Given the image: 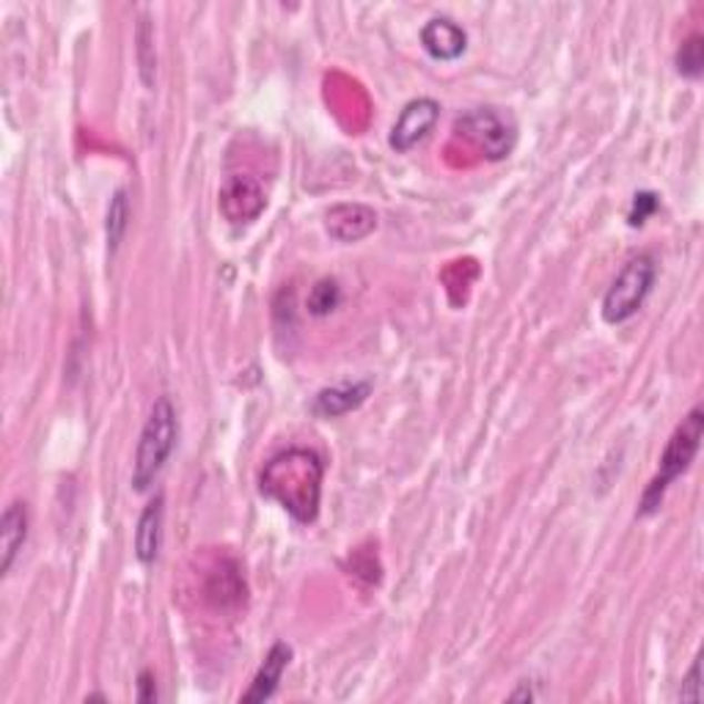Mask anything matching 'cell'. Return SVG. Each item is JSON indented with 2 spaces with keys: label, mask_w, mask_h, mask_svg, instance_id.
Wrapping results in <instances>:
<instances>
[{
  "label": "cell",
  "mask_w": 704,
  "mask_h": 704,
  "mask_svg": "<svg viewBox=\"0 0 704 704\" xmlns=\"http://www.w3.org/2000/svg\"><path fill=\"white\" fill-rule=\"evenodd\" d=\"M322 479L325 463L320 454L311 449H286L259 473V493L275 501L294 521L309 526L320 515Z\"/></svg>",
  "instance_id": "cell-1"
},
{
  "label": "cell",
  "mask_w": 704,
  "mask_h": 704,
  "mask_svg": "<svg viewBox=\"0 0 704 704\" xmlns=\"http://www.w3.org/2000/svg\"><path fill=\"white\" fill-rule=\"evenodd\" d=\"M704 438V411L694 408L677 426H674L672 438L666 441V449L661 454V463H657V473L650 484H646L642 504H638V517H650L661 510L663 495L666 490L683 476L685 471L694 465L696 454L702 449Z\"/></svg>",
  "instance_id": "cell-2"
},
{
  "label": "cell",
  "mask_w": 704,
  "mask_h": 704,
  "mask_svg": "<svg viewBox=\"0 0 704 704\" xmlns=\"http://www.w3.org/2000/svg\"><path fill=\"white\" fill-rule=\"evenodd\" d=\"M177 438L179 421L174 405H171L169 396H160V400H154L152 411L147 415V424L141 430V438H138L135 465H132V490L135 493H147L158 482L165 463L174 454Z\"/></svg>",
  "instance_id": "cell-3"
},
{
  "label": "cell",
  "mask_w": 704,
  "mask_h": 704,
  "mask_svg": "<svg viewBox=\"0 0 704 704\" xmlns=\"http://www.w3.org/2000/svg\"><path fill=\"white\" fill-rule=\"evenodd\" d=\"M657 279V264L650 253H638L622 268V273L611 281L603 298V320L609 325H622L638 314L644 300L650 298Z\"/></svg>",
  "instance_id": "cell-4"
},
{
  "label": "cell",
  "mask_w": 704,
  "mask_h": 704,
  "mask_svg": "<svg viewBox=\"0 0 704 704\" xmlns=\"http://www.w3.org/2000/svg\"><path fill=\"white\" fill-rule=\"evenodd\" d=\"M454 132L463 141H469L490 163L510 158L517 141V130L512 124V119L495 111V108H473V111H465L463 117L454 121Z\"/></svg>",
  "instance_id": "cell-5"
},
{
  "label": "cell",
  "mask_w": 704,
  "mask_h": 704,
  "mask_svg": "<svg viewBox=\"0 0 704 704\" xmlns=\"http://www.w3.org/2000/svg\"><path fill=\"white\" fill-rule=\"evenodd\" d=\"M264 207H268V193H264L262 182L251 174L229 177L218 193V210L234 227L253 223L262 215Z\"/></svg>",
  "instance_id": "cell-6"
},
{
  "label": "cell",
  "mask_w": 704,
  "mask_h": 704,
  "mask_svg": "<svg viewBox=\"0 0 704 704\" xmlns=\"http://www.w3.org/2000/svg\"><path fill=\"white\" fill-rule=\"evenodd\" d=\"M438 119H441V105H438L432 97H419V100H411L402 113L396 117L394 127H391V149H396L400 154L411 152V149L419 147L421 141H426L432 130H435Z\"/></svg>",
  "instance_id": "cell-7"
},
{
  "label": "cell",
  "mask_w": 704,
  "mask_h": 704,
  "mask_svg": "<svg viewBox=\"0 0 704 704\" xmlns=\"http://www.w3.org/2000/svg\"><path fill=\"white\" fill-rule=\"evenodd\" d=\"M421 48L435 61H457L469 50V33L452 17H432L421 28Z\"/></svg>",
  "instance_id": "cell-8"
},
{
  "label": "cell",
  "mask_w": 704,
  "mask_h": 704,
  "mask_svg": "<svg viewBox=\"0 0 704 704\" xmlns=\"http://www.w3.org/2000/svg\"><path fill=\"white\" fill-rule=\"evenodd\" d=\"M378 229V212L366 204H336L325 212V232L336 242H361Z\"/></svg>",
  "instance_id": "cell-9"
},
{
  "label": "cell",
  "mask_w": 704,
  "mask_h": 704,
  "mask_svg": "<svg viewBox=\"0 0 704 704\" xmlns=\"http://www.w3.org/2000/svg\"><path fill=\"white\" fill-rule=\"evenodd\" d=\"M292 646L286 642H275L273 646H270L268 657H264V663L259 666L257 677H253L251 688L242 694V702L245 704H253V702H268L273 700L275 691H279L281 680H284V672L290 668L292 663Z\"/></svg>",
  "instance_id": "cell-10"
},
{
  "label": "cell",
  "mask_w": 704,
  "mask_h": 704,
  "mask_svg": "<svg viewBox=\"0 0 704 704\" xmlns=\"http://www.w3.org/2000/svg\"><path fill=\"white\" fill-rule=\"evenodd\" d=\"M369 394H372V383L369 380L331 385V389H322L314 396V413L322 415V419H339V415L358 411L369 400Z\"/></svg>",
  "instance_id": "cell-11"
},
{
  "label": "cell",
  "mask_w": 704,
  "mask_h": 704,
  "mask_svg": "<svg viewBox=\"0 0 704 704\" xmlns=\"http://www.w3.org/2000/svg\"><path fill=\"white\" fill-rule=\"evenodd\" d=\"M28 540V510L22 501L6 506L0 517V573L9 575Z\"/></svg>",
  "instance_id": "cell-12"
},
{
  "label": "cell",
  "mask_w": 704,
  "mask_h": 704,
  "mask_svg": "<svg viewBox=\"0 0 704 704\" xmlns=\"http://www.w3.org/2000/svg\"><path fill=\"white\" fill-rule=\"evenodd\" d=\"M163 495H154L147 506H143L141 517L135 526V556L141 564H154L160 556V545H163Z\"/></svg>",
  "instance_id": "cell-13"
},
{
  "label": "cell",
  "mask_w": 704,
  "mask_h": 704,
  "mask_svg": "<svg viewBox=\"0 0 704 704\" xmlns=\"http://www.w3.org/2000/svg\"><path fill=\"white\" fill-rule=\"evenodd\" d=\"M135 59H138V74H141L143 86L152 89L154 74H158V53H154V31L147 14L138 20V28H135Z\"/></svg>",
  "instance_id": "cell-14"
},
{
  "label": "cell",
  "mask_w": 704,
  "mask_h": 704,
  "mask_svg": "<svg viewBox=\"0 0 704 704\" xmlns=\"http://www.w3.org/2000/svg\"><path fill=\"white\" fill-rule=\"evenodd\" d=\"M127 227H130V199H127V190L121 188L113 193L111 204H108V218H105V234H108V248L111 253L117 251L124 240Z\"/></svg>",
  "instance_id": "cell-15"
},
{
  "label": "cell",
  "mask_w": 704,
  "mask_h": 704,
  "mask_svg": "<svg viewBox=\"0 0 704 704\" xmlns=\"http://www.w3.org/2000/svg\"><path fill=\"white\" fill-rule=\"evenodd\" d=\"M674 63H677V72L688 80H700L704 72V39L702 33H691L683 44H680L677 56H674Z\"/></svg>",
  "instance_id": "cell-16"
},
{
  "label": "cell",
  "mask_w": 704,
  "mask_h": 704,
  "mask_svg": "<svg viewBox=\"0 0 704 704\" xmlns=\"http://www.w3.org/2000/svg\"><path fill=\"white\" fill-rule=\"evenodd\" d=\"M342 303V290L333 279H322L311 286L309 300H305V309H309L311 316H328L339 309Z\"/></svg>",
  "instance_id": "cell-17"
},
{
  "label": "cell",
  "mask_w": 704,
  "mask_h": 704,
  "mask_svg": "<svg viewBox=\"0 0 704 704\" xmlns=\"http://www.w3.org/2000/svg\"><path fill=\"white\" fill-rule=\"evenodd\" d=\"M207 592H210V600L218 609H227V605L240 603L245 586H242L237 570H221V575H215V584L207 589Z\"/></svg>",
  "instance_id": "cell-18"
},
{
  "label": "cell",
  "mask_w": 704,
  "mask_h": 704,
  "mask_svg": "<svg viewBox=\"0 0 704 704\" xmlns=\"http://www.w3.org/2000/svg\"><path fill=\"white\" fill-rule=\"evenodd\" d=\"M657 207H661V201H657L655 193H650V190H644V193H636V195H633L631 212H627V223H631L633 229L644 227V223L650 221L652 215H655Z\"/></svg>",
  "instance_id": "cell-19"
},
{
  "label": "cell",
  "mask_w": 704,
  "mask_h": 704,
  "mask_svg": "<svg viewBox=\"0 0 704 704\" xmlns=\"http://www.w3.org/2000/svg\"><path fill=\"white\" fill-rule=\"evenodd\" d=\"M680 700L683 702H702V655L694 657L688 674L683 680V688H680Z\"/></svg>",
  "instance_id": "cell-20"
},
{
  "label": "cell",
  "mask_w": 704,
  "mask_h": 704,
  "mask_svg": "<svg viewBox=\"0 0 704 704\" xmlns=\"http://www.w3.org/2000/svg\"><path fill=\"white\" fill-rule=\"evenodd\" d=\"M158 700V685H154V674L149 672H141L138 674V702L149 704Z\"/></svg>",
  "instance_id": "cell-21"
},
{
  "label": "cell",
  "mask_w": 704,
  "mask_h": 704,
  "mask_svg": "<svg viewBox=\"0 0 704 704\" xmlns=\"http://www.w3.org/2000/svg\"><path fill=\"white\" fill-rule=\"evenodd\" d=\"M510 700H512V702H531V700H534V691H531L529 685H523V688L515 691V694H512Z\"/></svg>",
  "instance_id": "cell-22"
}]
</instances>
